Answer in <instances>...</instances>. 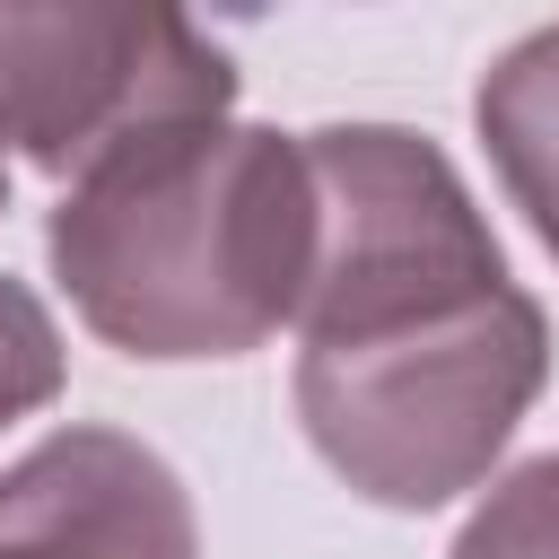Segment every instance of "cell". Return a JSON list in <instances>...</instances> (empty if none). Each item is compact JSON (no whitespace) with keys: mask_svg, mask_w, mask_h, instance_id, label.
Segmentation results:
<instances>
[{"mask_svg":"<svg viewBox=\"0 0 559 559\" xmlns=\"http://www.w3.org/2000/svg\"><path fill=\"white\" fill-rule=\"evenodd\" d=\"M323 245L297 306V419L376 507H445L489 480L550 376V323L454 157L402 122L306 131Z\"/></svg>","mask_w":559,"mask_h":559,"instance_id":"obj_1","label":"cell"},{"mask_svg":"<svg viewBox=\"0 0 559 559\" xmlns=\"http://www.w3.org/2000/svg\"><path fill=\"white\" fill-rule=\"evenodd\" d=\"M323 245L314 157L262 122H175L96 157L52 227L79 323L131 358H236L297 323Z\"/></svg>","mask_w":559,"mask_h":559,"instance_id":"obj_2","label":"cell"},{"mask_svg":"<svg viewBox=\"0 0 559 559\" xmlns=\"http://www.w3.org/2000/svg\"><path fill=\"white\" fill-rule=\"evenodd\" d=\"M236 105V61L192 26V0H0V148L44 175L210 122Z\"/></svg>","mask_w":559,"mask_h":559,"instance_id":"obj_3","label":"cell"},{"mask_svg":"<svg viewBox=\"0 0 559 559\" xmlns=\"http://www.w3.org/2000/svg\"><path fill=\"white\" fill-rule=\"evenodd\" d=\"M0 559H201L166 454L122 428H52L0 472Z\"/></svg>","mask_w":559,"mask_h":559,"instance_id":"obj_4","label":"cell"},{"mask_svg":"<svg viewBox=\"0 0 559 559\" xmlns=\"http://www.w3.org/2000/svg\"><path fill=\"white\" fill-rule=\"evenodd\" d=\"M472 122H480V148H489L507 201L559 253V26H533L524 44H507L489 61Z\"/></svg>","mask_w":559,"mask_h":559,"instance_id":"obj_5","label":"cell"},{"mask_svg":"<svg viewBox=\"0 0 559 559\" xmlns=\"http://www.w3.org/2000/svg\"><path fill=\"white\" fill-rule=\"evenodd\" d=\"M445 559H559V445L515 463L454 533Z\"/></svg>","mask_w":559,"mask_h":559,"instance_id":"obj_6","label":"cell"},{"mask_svg":"<svg viewBox=\"0 0 559 559\" xmlns=\"http://www.w3.org/2000/svg\"><path fill=\"white\" fill-rule=\"evenodd\" d=\"M61 393V332L26 280H0V428Z\"/></svg>","mask_w":559,"mask_h":559,"instance_id":"obj_7","label":"cell"},{"mask_svg":"<svg viewBox=\"0 0 559 559\" xmlns=\"http://www.w3.org/2000/svg\"><path fill=\"white\" fill-rule=\"evenodd\" d=\"M0 210H9V175H0Z\"/></svg>","mask_w":559,"mask_h":559,"instance_id":"obj_8","label":"cell"}]
</instances>
